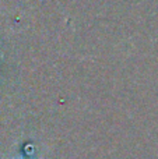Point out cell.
<instances>
[{
	"instance_id": "6da1fadb",
	"label": "cell",
	"mask_w": 158,
	"mask_h": 159,
	"mask_svg": "<svg viewBox=\"0 0 158 159\" xmlns=\"http://www.w3.org/2000/svg\"><path fill=\"white\" fill-rule=\"evenodd\" d=\"M21 159H24V158H21Z\"/></svg>"
}]
</instances>
